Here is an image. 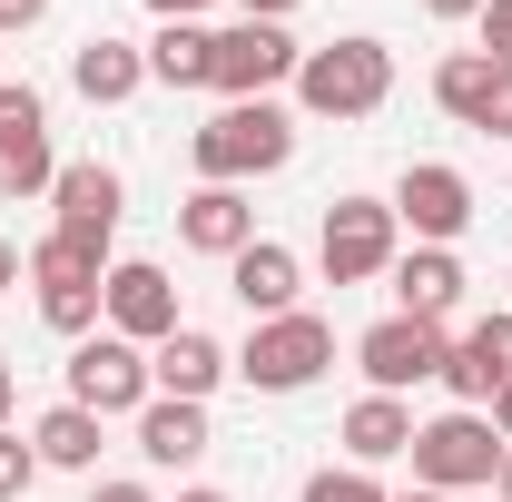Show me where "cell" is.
<instances>
[{
	"instance_id": "obj_28",
	"label": "cell",
	"mask_w": 512,
	"mask_h": 502,
	"mask_svg": "<svg viewBox=\"0 0 512 502\" xmlns=\"http://www.w3.org/2000/svg\"><path fill=\"white\" fill-rule=\"evenodd\" d=\"M473 30H483V60L512 69V0H483V20H473Z\"/></svg>"
},
{
	"instance_id": "obj_39",
	"label": "cell",
	"mask_w": 512,
	"mask_h": 502,
	"mask_svg": "<svg viewBox=\"0 0 512 502\" xmlns=\"http://www.w3.org/2000/svg\"><path fill=\"white\" fill-rule=\"evenodd\" d=\"M178 502H227V493H207V483H188V493H178Z\"/></svg>"
},
{
	"instance_id": "obj_36",
	"label": "cell",
	"mask_w": 512,
	"mask_h": 502,
	"mask_svg": "<svg viewBox=\"0 0 512 502\" xmlns=\"http://www.w3.org/2000/svg\"><path fill=\"white\" fill-rule=\"evenodd\" d=\"M10 404H20V375H10V355H0V424H10Z\"/></svg>"
},
{
	"instance_id": "obj_17",
	"label": "cell",
	"mask_w": 512,
	"mask_h": 502,
	"mask_svg": "<svg viewBox=\"0 0 512 502\" xmlns=\"http://www.w3.org/2000/svg\"><path fill=\"white\" fill-rule=\"evenodd\" d=\"M178 247H197V256H227L237 247H256V207H247V188H188V207H178Z\"/></svg>"
},
{
	"instance_id": "obj_9",
	"label": "cell",
	"mask_w": 512,
	"mask_h": 502,
	"mask_svg": "<svg viewBox=\"0 0 512 502\" xmlns=\"http://www.w3.org/2000/svg\"><path fill=\"white\" fill-rule=\"evenodd\" d=\"M384 207H394V227H404L414 247H453V237L473 227V178H463L453 158H414Z\"/></svg>"
},
{
	"instance_id": "obj_35",
	"label": "cell",
	"mask_w": 512,
	"mask_h": 502,
	"mask_svg": "<svg viewBox=\"0 0 512 502\" xmlns=\"http://www.w3.org/2000/svg\"><path fill=\"white\" fill-rule=\"evenodd\" d=\"M148 10H158V20H197L207 0H148Z\"/></svg>"
},
{
	"instance_id": "obj_18",
	"label": "cell",
	"mask_w": 512,
	"mask_h": 502,
	"mask_svg": "<svg viewBox=\"0 0 512 502\" xmlns=\"http://www.w3.org/2000/svg\"><path fill=\"white\" fill-rule=\"evenodd\" d=\"M69 89H79L89 109H119V99L148 89V50H128V40H109V30H89V40L69 50Z\"/></svg>"
},
{
	"instance_id": "obj_10",
	"label": "cell",
	"mask_w": 512,
	"mask_h": 502,
	"mask_svg": "<svg viewBox=\"0 0 512 502\" xmlns=\"http://www.w3.org/2000/svg\"><path fill=\"white\" fill-rule=\"evenodd\" d=\"M453 355L444 325H424V315H384V325H365L355 335V365H365V384L375 394H414V384H434Z\"/></svg>"
},
{
	"instance_id": "obj_27",
	"label": "cell",
	"mask_w": 512,
	"mask_h": 502,
	"mask_svg": "<svg viewBox=\"0 0 512 502\" xmlns=\"http://www.w3.org/2000/svg\"><path fill=\"white\" fill-rule=\"evenodd\" d=\"M30 483H40V453H30V434H10V424H0V502H20Z\"/></svg>"
},
{
	"instance_id": "obj_5",
	"label": "cell",
	"mask_w": 512,
	"mask_h": 502,
	"mask_svg": "<svg viewBox=\"0 0 512 502\" xmlns=\"http://www.w3.org/2000/svg\"><path fill=\"white\" fill-rule=\"evenodd\" d=\"M325 365H335V325L306 315V306H296V315H266L247 345H237V375H247L256 394H306Z\"/></svg>"
},
{
	"instance_id": "obj_32",
	"label": "cell",
	"mask_w": 512,
	"mask_h": 502,
	"mask_svg": "<svg viewBox=\"0 0 512 502\" xmlns=\"http://www.w3.org/2000/svg\"><path fill=\"white\" fill-rule=\"evenodd\" d=\"M89 502H158V493H148V483H99Z\"/></svg>"
},
{
	"instance_id": "obj_30",
	"label": "cell",
	"mask_w": 512,
	"mask_h": 502,
	"mask_svg": "<svg viewBox=\"0 0 512 502\" xmlns=\"http://www.w3.org/2000/svg\"><path fill=\"white\" fill-rule=\"evenodd\" d=\"M20 276H30V256H20V247H10V237H0V296H10Z\"/></svg>"
},
{
	"instance_id": "obj_37",
	"label": "cell",
	"mask_w": 512,
	"mask_h": 502,
	"mask_svg": "<svg viewBox=\"0 0 512 502\" xmlns=\"http://www.w3.org/2000/svg\"><path fill=\"white\" fill-rule=\"evenodd\" d=\"M493 493H503V502H512V443H503V473H493Z\"/></svg>"
},
{
	"instance_id": "obj_33",
	"label": "cell",
	"mask_w": 512,
	"mask_h": 502,
	"mask_svg": "<svg viewBox=\"0 0 512 502\" xmlns=\"http://www.w3.org/2000/svg\"><path fill=\"white\" fill-rule=\"evenodd\" d=\"M247 20H286V10H306V0H237Z\"/></svg>"
},
{
	"instance_id": "obj_24",
	"label": "cell",
	"mask_w": 512,
	"mask_h": 502,
	"mask_svg": "<svg viewBox=\"0 0 512 502\" xmlns=\"http://www.w3.org/2000/svg\"><path fill=\"white\" fill-rule=\"evenodd\" d=\"M20 138H50V99L30 79H0V148H20Z\"/></svg>"
},
{
	"instance_id": "obj_19",
	"label": "cell",
	"mask_w": 512,
	"mask_h": 502,
	"mask_svg": "<svg viewBox=\"0 0 512 502\" xmlns=\"http://www.w3.org/2000/svg\"><path fill=\"white\" fill-rule=\"evenodd\" d=\"M207 443H217L207 434V404H178V394H148V404H138V453H148L158 473H188Z\"/></svg>"
},
{
	"instance_id": "obj_31",
	"label": "cell",
	"mask_w": 512,
	"mask_h": 502,
	"mask_svg": "<svg viewBox=\"0 0 512 502\" xmlns=\"http://www.w3.org/2000/svg\"><path fill=\"white\" fill-rule=\"evenodd\" d=\"M424 20H483V0H424Z\"/></svg>"
},
{
	"instance_id": "obj_26",
	"label": "cell",
	"mask_w": 512,
	"mask_h": 502,
	"mask_svg": "<svg viewBox=\"0 0 512 502\" xmlns=\"http://www.w3.org/2000/svg\"><path fill=\"white\" fill-rule=\"evenodd\" d=\"M306 502H394V493H384L365 463H325V473H306Z\"/></svg>"
},
{
	"instance_id": "obj_21",
	"label": "cell",
	"mask_w": 512,
	"mask_h": 502,
	"mask_svg": "<svg viewBox=\"0 0 512 502\" xmlns=\"http://www.w3.org/2000/svg\"><path fill=\"white\" fill-rule=\"evenodd\" d=\"M99 443H109V424H99L89 404H69V394L40 414V424H30V453H40V473H89V463H99Z\"/></svg>"
},
{
	"instance_id": "obj_11",
	"label": "cell",
	"mask_w": 512,
	"mask_h": 502,
	"mask_svg": "<svg viewBox=\"0 0 512 502\" xmlns=\"http://www.w3.org/2000/svg\"><path fill=\"white\" fill-rule=\"evenodd\" d=\"M99 325L128 335V345H168L188 315H178V286H168V266H148V256H119L109 266V286H99Z\"/></svg>"
},
{
	"instance_id": "obj_7",
	"label": "cell",
	"mask_w": 512,
	"mask_h": 502,
	"mask_svg": "<svg viewBox=\"0 0 512 502\" xmlns=\"http://www.w3.org/2000/svg\"><path fill=\"white\" fill-rule=\"evenodd\" d=\"M148 394H158V384H148V345H128V335H109V325L69 345V404H89L99 424H109V414L138 424Z\"/></svg>"
},
{
	"instance_id": "obj_2",
	"label": "cell",
	"mask_w": 512,
	"mask_h": 502,
	"mask_svg": "<svg viewBox=\"0 0 512 502\" xmlns=\"http://www.w3.org/2000/svg\"><path fill=\"white\" fill-rule=\"evenodd\" d=\"M384 99H394V50L365 40V30H345V40L296 60V109L306 119H375Z\"/></svg>"
},
{
	"instance_id": "obj_25",
	"label": "cell",
	"mask_w": 512,
	"mask_h": 502,
	"mask_svg": "<svg viewBox=\"0 0 512 502\" xmlns=\"http://www.w3.org/2000/svg\"><path fill=\"white\" fill-rule=\"evenodd\" d=\"M463 345H473V365H483L493 384H512V306L473 315V325H463Z\"/></svg>"
},
{
	"instance_id": "obj_1",
	"label": "cell",
	"mask_w": 512,
	"mask_h": 502,
	"mask_svg": "<svg viewBox=\"0 0 512 502\" xmlns=\"http://www.w3.org/2000/svg\"><path fill=\"white\" fill-rule=\"evenodd\" d=\"M188 158H197V188H247V178H276L296 158V119L276 99H227L207 128H188Z\"/></svg>"
},
{
	"instance_id": "obj_4",
	"label": "cell",
	"mask_w": 512,
	"mask_h": 502,
	"mask_svg": "<svg viewBox=\"0 0 512 502\" xmlns=\"http://www.w3.org/2000/svg\"><path fill=\"white\" fill-rule=\"evenodd\" d=\"M404 463H414L424 493H483V483L503 473V434H493V414H463V404H453L434 424H414Z\"/></svg>"
},
{
	"instance_id": "obj_14",
	"label": "cell",
	"mask_w": 512,
	"mask_h": 502,
	"mask_svg": "<svg viewBox=\"0 0 512 502\" xmlns=\"http://www.w3.org/2000/svg\"><path fill=\"white\" fill-rule=\"evenodd\" d=\"M50 207H60V227L69 237H119V217H128V178L119 168H99V158H69L60 168V188H50Z\"/></svg>"
},
{
	"instance_id": "obj_22",
	"label": "cell",
	"mask_w": 512,
	"mask_h": 502,
	"mask_svg": "<svg viewBox=\"0 0 512 502\" xmlns=\"http://www.w3.org/2000/svg\"><path fill=\"white\" fill-rule=\"evenodd\" d=\"M207 69H217V30H197V20H158V40H148V79H158V89H207Z\"/></svg>"
},
{
	"instance_id": "obj_3",
	"label": "cell",
	"mask_w": 512,
	"mask_h": 502,
	"mask_svg": "<svg viewBox=\"0 0 512 502\" xmlns=\"http://www.w3.org/2000/svg\"><path fill=\"white\" fill-rule=\"evenodd\" d=\"M109 266H119V256L99 247V237L50 227V237L30 247V296H40V325H60L69 345H79V335H99V286H109Z\"/></svg>"
},
{
	"instance_id": "obj_23",
	"label": "cell",
	"mask_w": 512,
	"mask_h": 502,
	"mask_svg": "<svg viewBox=\"0 0 512 502\" xmlns=\"http://www.w3.org/2000/svg\"><path fill=\"white\" fill-rule=\"evenodd\" d=\"M60 188V158H50V138H20V148H0V197L20 207V197H50Z\"/></svg>"
},
{
	"instance_id": "obj_8",
	"label": "cell",
	"mask_w": 512,
	"mask_h": 502,
	"mask_svg": "<svg viewBox=\"0 0 512 502\" xmlns=\"http://www.w3.org/2000/svg\"><path fill=\"white\" fill-rule=\"evenodd\" d=\"M296 40H286V20H237V30H217V69H207V89L217 99H276V89H296Z\"/></svg>"
},
{
	"instance_id": "obj_38",
	"label": "cell",
	"mask_w": 512,
	"mask_h": 502,
	"mask_svg": "<svg viewBox=\"0 0 512 502\" xmlns=\"http://www.w3.org/2000/svg\"><path fill=\"white\" fill-rule=\"evenodd\" d=\"M394 502H453V493H424V483H414V493H394Z\"/></svg>"
},
{
	"instance_id": "obj_16",
	"label": "cell",
	"mask_w": 512,
	"mask_h": 502,
	"mask_svg": "<svg viewBox=\"0 0 512 502\" xmlns=\"http://www.w3.org/2000/svg\"><path fill=\"white\" fill-rule=\"evenodd\" d=\"M384 276H394V315H424V325H444V315L463 306V256H453V247H404Z\"/></svg>"
},
{
	"instance_id": "obj_29",
	"label": "cell",
	"mask_w": 512,
	"mask_h": 502,
	"mask_svg": "<svg viewBox=\"0 0 512 502\" xmlns=\"http://www.w3.org/2000/svg\"><path fill=\"white\" fill-rule=\"evenodd\" d=\"M40 20H50V0H0V40L10 30H40Z\"/></svg>"
},
{
	"instance_id": "obj_34",
	"label": "cell",
	"mask_w": 512,
	"mask_h": 502,
	"mask_svg": "<svg viewBox=\"0 0 512 502\" xmlns=\"http://www.w3.org/2000/svg\"><path fill=\"white\" fill-rule=\"evenodd\" d=\"M483 414H493V434L512 443V384H503V394H493V404H483Z\"/></svg>"
},
{
	"instance_id": "obj_20",
	"label": "cell",
	"mask_w": 512,
	"mask_h": 502,
	"mask_svg": "<svg viewBox=\"0 0 512 502\" xmlns=\"http://www.w3.org/2000/svg\"><path fill=\"white\" fill-rule=\"evenodd\" d=\"M335 443H345V463H404V443H414V404L404 394H365V404H345V424H335Z\"/></svg>"
},
{
	"instance_id": "obj_6",
	"label": "cell",
	"mask_w": 512,
	"mask_h": 502,
	"mask_svg": "<svg viewBox=\"0 0 512 502\" xmlns=\"http://www.w3.org/2000/svg\"><path fill=\"white\" fill-rule=\"evenodd\" d=\"M394 256H404V227H394L384 197H335V207H325V227H316L325 286H375Z\"/></svg>"
},
{
	"instance_id": "obj_12",
	"label": "cell",
	"mask_w": 512,
	"mask_h": 502,
	"mask_svg": "<svg viewBox=\"0 0 512 502\" xmlns=\"http://www.w3.org/2000/svg\"><path fill=\"white\" fill-rule=\"evenodd\" d=\"M434 109H444L453 128L512 138V69L483 60V50H444V60H434Z\"/></svg>"
},
{
	"instance_id": "obj_13",
	"label": "cell",
	"mask_w": 512,
	"mask_h": 502,
	"mask_svg": "<svg viewBox=\"0 0 512 502\" xmlns=\"http://www.w3.org/2000/svg\"><path fill=\"white\" fill-rule=\"evenodd\" d=\"M227 375H237V355H227L207 325H178L168 345H148V384H158V394H178V404H207Z\"/></svg>"
},
{
	"instance_id": "obj_15",
	"label": "cell",
	"mask_w": 512,
	"mask_h": 502,
	"mask_svg": "<svg viewBox=\"0 0 512 502\" xmlns=\"http://www.w3.org/2000/svg\"><path fill=\"white\" fill-rule=\"evenodd\" d=\"M296 286H306V266H296V247H276V237H256V247L227 256V296L266 325V315H296Z\"/></svg>"
}]
</instances>
